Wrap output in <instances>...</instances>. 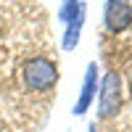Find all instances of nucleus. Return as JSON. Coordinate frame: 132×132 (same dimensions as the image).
<instances>
[{
	"label": "nucleus",
	"instance_id": "20e7f679",
	"mask_svg": "<svg viewBox=\"0 0 132 132\" xmlns=\"http://www.w3.org/2000/svg\"><path fill=\"white\" fill-rule=\"evenodd\" d=\"M132 27V0H106L103 5V29L119 35Z\"/></svg>",
	"mask_w": 132,
	"mask_h": 132
},
{
	"label": "nucleus",
	"instance_id": "0eeeda50",
	"mask_svg": "<svg viewBox=\"0 0 132 132\" xmlns=\"http://www.w3.org/2000/svg\"><path fill=\"white\" fill-rule=\"evenodd\" d=\"M87 132H98V124H90V127H87Z\"/></svg>",
	"mask_w": 132,
	"mask_h": 132
},
{
	"label": "nucleus",
	"instance_id": "39448f33",
	"mask_svg": "<svg viewBox=\"0 0 132 132\" xmlns=\"http://www.w3.org/2000/svg\"><path fill=\"white\" fill-rule=\"evenodd\" d=\"M85 19H87V11H82L77 19H71L69 24L63 27V35H61V50H74L82 40V29H85Z\"/></svg>",
	"mask_w": 132,
	"mask_h": 132
},
{
	"label": "nucleus",
	"instance_id": "423d86ee",
	"mask_svg": "<svg viewBox=\"0 0 132 132\" xmlns=\"http://www.w3.org/2000/svg\"><path fill=\"white\" fill-rule=\"evenodd\" d=\"M82 11H87V3H85V0H61V3H58V21L66 27L71 19L79 16Z\"/></svg>",
	"mask_w": 132,
	"mask_h": 132
},
{
	"label": "nucleus",
	"instance_id": "f03ea898",
	"mask_svg": "<svg viewBox=\"0 0 132 132\" xmlns=\"http://www.w3.org/2000/svg\"><path fill=\"white\" fill-rule=\"evenodd\" d=\"M95 103H98V119H114L122 111V106H124V79H122L119 71L108 69L101 77Z\"/></svg>",
	"mask_w": 132,
	"mask_h": 132
},
{
	"label": "nucleus",
	"instance_id": "f257e3e1",
	"mask_svg": "<svg viewBox=\"0 0 132 132\" xmlns=\"http://www.w3.org/2000/svg\"><path fill=\"white\" fill-rule=\"evenodd\" d=\"M58 82V66L45 56L27 58L21 63V85L29 93H48Z\"/></svg>",
	"mask_w": 132,
	"mask_h": 132
},
{
	"label": "nucleus",
	"instance_id": "7ed1b4c3",
	"mask_svg": "<svg viewBox=\"0 0 132 132\" xmlns=\"http://www.w3.org/2000/svg\"><path fill=\"white\" fill-rule=\"evenodd\" d=\"M98 85H101V74H98V63L90 61L85 66V77H82V85H79V95L71 106V114L74 116H85L90 111V106L95 103V95H98Z\"/></svg>",
	"mask_w": 132,
	"mask_h": 132
}]
</instances>
